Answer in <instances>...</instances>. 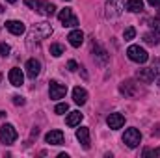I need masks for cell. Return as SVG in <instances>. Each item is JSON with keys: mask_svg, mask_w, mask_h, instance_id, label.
Instances as JSON below:
<instances>
[{"mask_svg": "<svg viewBox=\"0 0 160 158\" xmlns=\"http://www.w3.org/2000/svg\"><path fill=\"white\" fill-rule=\"evenodd\" d=\"M134 36H136V30H134L132 26H128V28L125 30V34H123V37H125V41H130V39H134Z\"/></svg>", "mask_w": 160, "mask_h": 158, "instance_id": "obj_26", "label": "cell"}, {"mask_svg": "<svg viewBox=\"0 0 160 158\" xmlns=\"http://www.w3.org/2000/svg\"><path fill=\"white\" fill-rule=\"evenodd\" d=\"M58 19H60V22H62V26L65 28H73V26H77L78 24V19H77V15H73V9L71 7H65V9H62L60 13H58Z\"/></svg>", "mask_w": 160, "mask_h": 158, "instance_id": "obj_5", "label": "cell"}, {"mask_svg": "<svg viewBox=\"0 0 160 158\" xmlns=\"http://www.w3.org/2000/svg\"><path fill=\"white\" fill-rule=\"evenodd\" d=\"M153 77H155V82L158 84L160 87V58H155V62H153Z\"/></svg>", "mask_w": 160, "mask_h": 158, "instance_id": "obj_22", "label": "cell"}, {"mask_svg": "<svg viewBox=\"0 0 160 158\" xmlns=\"http://www.w3.org/2000/svg\"><path fill=\"white\" fill-rule=\"evenodd\" d=\"M123 141L128 149H136L142 141V132L138 128H127L125 134H123Z\"/></svg>", "mask_w": 160, "mask_h": 158, "instance_id": "obj_3", "label": "cell"}, {"mask_svg": "<svg viewBox=\"0 0 160 158\" xmlns=\"http://www.w3.org/2000/svg\"><path fill=\"white\" fill-rule=\"evenodd\" d=\"M125 9L123 0H106V17L108 19H116L119 17Z\"/></svg>", "mask_w": 160, "mask_h": 158, "instance_id": "obj_6", "label": "cell"}, {"mask_svg": "<svg viewBox=\"0 0 160 158\" xmlns=\"http://www.w3.org/2000/svg\"><path fill=\"white\" fill-rule=\"evenodd\" d=\"M80 121H82V114L80 112H71L67 119H65V123H67V126H78Z\"/></svg>", "mask_w": 160, "mask_h": 158, "instance_id": "obj_21", "label": "cell"}, {"mask_svg": "<svg viewBox=\"0 0 160 158\" xmlns=\"http://www.w3.org/2000/svg\"><path fill=\"white\" fill-rule=\"evenodd\" d=\"M26 101H24V97H21V95H15L13 97V104H17V106H22Z\"/></svg>", "mask_w": 160, "mask_h": 158, "instance_id": "obj_29", "label": "cell"}, {"mask_svg": "<svg viewBox=\"0 0 160 158\" xmlns=\"http://www.w3.org/2000/svg\"><path fill=\"white\" fill-rule=\"evenodd\" d=\"M54 112H56L58 116H63V114H67V112H69V104H67V102H60V104L54 108Z\"/></svg>", "mask_w": 160, "mask_h": 158, "instance_id": "obj_25", "label": "cell"}, {"mask_svg": "<svg viewBox=\"0 0 160 158\" xmlns=\"http://www.w3.org/2000/svg\"><path fill=\"white\" fill-rule=\"evenodd\" d=\"M8 2H11V4H15V2H17V0H8Z\"/></svg>", "mask_w": 160, "mask_h": 158, "instance_id": "obj_35", "label": "cell"}, {"mask_svg": "<svg viewBox=\"0 0 160 158\" xmlns=\"http://www.w3.org/2000/svg\"><path fill=\"white\" fill-rule=\"evenodd\" d=\"M77 140L82 143V147H84L86 151L91 147V140H89V128H88V126H80L78 130H77Z\"/></svg>", "mask_w": 160, "mask_h": 158, "instance_id": "obj_11", "label": "cell"}, {"mask_svg": "<svg viewBox=\"0 0 160 158\" xmlns=\"http://www.w3.org/2000/svg\"><path fill=\"white\" fill-rule=\"evenodd\" d=\"M106 123H108V126H110L112 130H118V128H121V126L125 125V117H123L121 114H110V116L106 117Z\"/></svg>", "mask_w": 160, "mask_h": 158, "instance_id": "obj_14", "label": "cell"}, {"mask_svg": "<svg viewBox=\"0 0 160 158\" xmlns=\"http://www.w3.org/2000/svg\"><path fill=\"white\" fill-rule=\"evenodd\" d=\"M125 7L128 11H132V13H140L143 9V0H127Z\"/></svg>", "mask_w": 160, "mask_h": 158, "instance_id": "obj_19", "label": "cell"}, {"mask_svg": "<svg viewBox=\"0 0 160 158\" xmlns=\"http://www.w3.org/2000/svg\"><path fill=\"white\" fill-rule=\"evenodd\" d=\"M65 2H69V0H65Z\"/></svg>", "mask_w": 160, "mask_h": 158, "instance_id": "obj_36", "label": "cell"}, {"mask_svg": "<svg viewBox=\"0 0 160 158\" xmlns=\"http://www.w3.org/2000/svg\"><path fill=\"white\" fill-rule=\"evenodd\" d=\"M6 28H8L13 36H22L24 30H26V26H24L21 21H8V22H6Z\"/></svg>", "mask_w": 160, "mask_h": 158, "instance_id": "obj_15", "label": "cell"}, {"mask_svg": "<svg viewBox=\"0 0 160 158\" xmlns=\"http://www.w3.org/2000/svg\"><path fill=\"white\" fill-rule=\"evenodd\" d=\"M36 11H39V13H43V15H54L56 13V6L54 4H50V2H47V0H41V4L38 6V9Z\"/></svg>", "mask_w": 160, "mask_h": 158, "instance_id": "obj_18", "label": "cell"}, {"mask_svg": "<svg viewBox=\"0 0 160 158\" xmlns=\"http://www.w3.org/2000/svg\"><path fill=\"white\" fill-rule=\"evenodd\" d=\"M147 2H149L153 7H158V6H160V0H147Z\"/></svg>", "mask_w": 160, "mask_h": 158, "instance_id": "obj_33", "label": "cell"}, {"mask_svg": "<svg viewBox=\"0 0 160 158\" xmlns=\"http://www.w3.org/2000/svg\"><path fill=\"white\" fill-rule=\"evenodd\" d=\"M67 39L71 43V47H75V48H78L80 45L84 43V34L80 32V30H73L69 36H67Z\"/></svg>", "mask_w": 160, "mask_h": 158, "instance_id": "obj_17", "label": "cell"}, {"mask_svg": "<svg viewBox=\"0 0 160 158\" xmlns=\"http://www.w3.org/2000/svg\"><path fill=\"white\" fill-rule=\"evenodd\" d=\"M50 54H52L54 58H60V56L63 54V45H60V43H52V45H50Z\"/></svg>", "mask_w": 160, "mask_h": 158, "instance_id": "obj_23", "label": "cell"}, {"mask_svg": "<svg viewBox=\"0 0 160 158\" xmlns=\"http://www.w3.org/2000/svg\"><path fill=\"white\" fill-rule=\"evenodd\" d=\"M15 140H17V130H15V126L9 125V123H4V125L0 126V141H2L4 145H11Z\"/></svg>", "mask_w": 160, "mask_h": 158, "instance_id": "obj_4", "label": "cell"}, {"mask_svg": "<svg viewBox=\"0 0 160 158\" xmlns=\"http://www.w3.org/2000/svg\"><path fill=\"white\" fill-rule=\"evenodd\" d=\"M8 78H9V84H11V86L21 87V86H22V82H24V75H22V71H21V69L13 67V69L9 71V75H8Z\"/></svg>", "mask_w": 160, "mask_h": 158, "instance_id": "obj_12", "label": "cell"}, {"mask_svg": "<svg viewBox=\"0 0 160 158\" xmlns=\"http://www.w3.org/2000/svg\"><path fill=\"white\" fill-rule=\"evenodd\" d=\"M73 101L78 104V106H82V104H86V101H88V91L84 89V87H75L73 89Z\"/></svg>", "mask_w": 160, "mask_h": 158, "instance_id": "obj_16", "label": "cell"}, {"mask_svg": "<svg viewBox=\"0 0 160 158\" xmlns=\"http://www.w3.org/2000/svg\"><path fill=\"white\" fill-rule=\"evenodd\" d=\"M24 4H26L28 7H32V9H38V6L41 4V0H24Z\"/></svg>", "mask_w": 160, "mask_h": 158, "instance_id": "obj_28", "label": "cell"}, {"mask_svg": "<svg viewBox=\"0 0 160 158\" xmlns=\"http://www.w3.org/2000/svg\"><path fill=\"white\" fill-rule=\"evenodd\" d=\"M48 93H50V99H52V101L63 99L65 93H67V86H63V84L52 80V82H50V87H48Z\"/></svg>", "mask_w": 160, "mask_h": 158, "instance_id": "obj_7", "label": "cell"}, {"mask_svg": "<svg viewBox=\"0 0 160 158\" xmlns=\"http://www.w3.org/2000/svg\"><path fill=\"white\" fill-rule=\"evenodd\" d=\"M143 156H147V155H153V156H160V149H155V151H151V149H145L143 153H142Z\"/></svg>", "mask_w": 160, "mask_h": 158, "instance_id": "obj_30", "label": "cell"}, {"mask_svg": "<svg viewBox=\"0 0 160 158\" xmlns=\"http://www.w3.org/2000/svg\"><path fill=\"white\" fill-rule=\"evenodd\" d=\"M91 52H93V58L101 63V65H106L108 63V60H110V56H108V52L101 47V45H97V43H93V47H91Z\"/></svg>", "mask_w": 160, "mask_h": 158, "instance_id": "obj_9", "label": "cell"}, {"mask_svg": "<svg viewBox=\"0 0 160 158\" xmlns=\"http://www.w3.org/2000/svg\"><path fill=\"white\" fill-rule=\"evenodd\" d=\"M136 77L142 80V82H145V84H149V82L155 80V77H153V69H138Z\"/></svg>", "mask_w": 160, "mask_h": 158, "instance_id": "obj_20", "label": "cell"}, {"mask_svg": "<svg viewBox=\"0 0 160 158\" xmlns=\"http://www.w3.org/2000/svg\"><path fill=\"white\" fill-rule=\"evenodd\" d=\"M9 45H6V43H0V58H8L9 56Z\"/></svg>", "mask_w": 160, "mask_h": 158, "instance_id": "obj_27", "label": "cell"}, {"mask_svg": "<svg viewBox=\"0 0 160 158\" xmlns=\"http://www.w3.org/2000/svg\"><path fill=\"white\" fill-rule=\"evenodd\" d=\"M45 141L50 143V145H62L63 143V132L62 130H50L45 136Z\"/></svg>", "mask_w": 160, "mask_h": 158, "instance_id": "obj_13", "label": "cell"}, {"mask_svg": "<svg viewBox=\"0 0 160 158\" xmlns=\"http://www.w3.org/2000/svg\"><path fill=\"white\" fill-rule=\"evenodd\" d=\"M2 13H4V6L0 4V15H2Z\"/></svg>", "mask_w": 160, "mask_h": 158, "instance_id": "obj_34", "label": "cell"}, {"mask_svg": "<svg viewBox=\"0 0 160 158\" xmlns=\"http://www.w3.org/2000/svg\"><path fill=\"white\" fill-rule=\"evenodd\" d=\"M143 41H145V43H147V45H153V47H155V45H158V34H145V36H143Z\"/></svg>", "mask_w": 160, "mask_h": 158, "instance_id": "obj_24", "label": "cell"}, {"mask_svg": "<svg viewBox=\"0 0 160 158\" xmlns=\"http://www.w3.org/2000/svg\"><path fill=\"white\" fill-rule=\"evenodd\" d=\"M39 71H41V63L36 58H30V60L26 62V75H28V78L36 80V77L39 75Z\"/></svg>", "mask_w": 160, "mask_h": 158, "instance_id": "obj_10", "label": "cell"}, {"mask_svg": "<svg viewBox=\"0 0 160 158\" xmlns=\"http://www.w3.org/2000/svg\"><path fill=\"white\" fill-rule=\"evenodd\" d=\"M127 56H128V60H132V62H136V63H145V62L149 60V54H147L145 48H142L140 45H130V47L127 48Z\"/></svg>", "mask_w": 160, "mask_h": 158, "instance_id": "obj_2", "label": "cell"}, {"mask_svg": "<svg viewBox=\"0 0 160 158\" xmlns=\"http://www.w3.org/2000/svg\"><path fill=\"white\" fill-rule=\"evenodd\" d=\"M151 28H153V30H157V32H160V19L151 21Z\"/></svg>", "mask_w": 160, "mask_h": 158, "instance_id": "obj_32", "label": "cell"}, {"mask_svg": "<svg viewBox=\"0 0 160 158\" xmlns=\"http://www.w3.org/2000/svg\"><path fill=\"white\" fill-rule=\"evenodd\" d=\"M52 36V26L48 22H38L36 26L30 28L28 32V45H32L34 41H41V39H47Z\"/></svg>", "mask_w": 160, "mask_h": 158, "instance_id": "obj_1", "label": "cell"}, {"mask_svg": "<svg viewBox=\"0 0 160 158\" xmlns=\"http://www.w3.org/2000/svg\"><path fill=\"white\" fill-rule=\"evenodd\" d=\"M67 67H69V71H78V63L75 62V60H69V63H67Z\"/></svg>", "mask_w": 160, "mask_h": 158, "instance_id": "obj_31", "label": "cell"}, {"mask_svg": "<svg viewBox=\"0 0 160 158\" xmlns=\"http://www.w3.org/2000/svg\"><path fill=\"white\" fill-rule=\"evenodd\" d=\"M119 91L125 97H134V95L140 93V87H138V84H136L134 80H125V82H121Z\"/></svg>", "mask_w": 160, "mask_h": 158, "instance_id": "obj_8", "label": "cell"}]
</instances>
